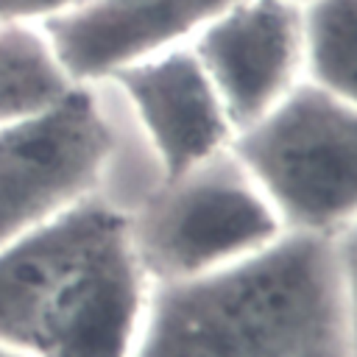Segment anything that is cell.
Masks as SVG:
<instances>
[{"label": "cell", "instance_id": "obj_14", "mask_svg": "<svg viewBox=\"0 0 357 357\" xmlns=\"http://www.w3.org/2000/svg\"><path fill=\"white\" fill-rule=\"evenodd\" d=\"M284 3H296V6H304V3H310V0H284Z\"/></svg>", "mask_w": 357, "mask_h": 357}, {"label": "cell", "instance_id": "obj_8", "mask_svg": "<svg viewBox=\"0 0 357 357\" xmlns=\"http://www.w3.org/2000/svg\"><path fill=\"white\" fill-rule=\"evenodd\" d=\"M112 81L128 98L167 178L229 151L234 128L190 45L145 59Z\"/></svg>", "mask_w": 357, "mask_h": 357}, {"label": "cell", "instance_id": "obj_3", "mask_svg": "<svg viewBox=\"0 0 357 357\" xmlns=\"http://www.w3.org/2000/svg\"><path fill=\"white\" fill-rule=\"evenodd\" d=\"M229 153L276 209L284 231L335 237L357 220V109L301 78L240 128Z\"/></svg>", "mask_w": 357, "mask_h": 357}, {"label": "cell", "instance_id": "obj_12", "mask_svg": "<svg viewBox=\"0 0 357 357\" xmlns=\"http://www.w3.org/2000/svg\"><path fill=\"white\" fill-rule=\"evenodd\" d=\"M78 3L84 0H0V20L33 25V20L45 22L61 11H70Z\"/></svg>", "mask_w": 357, "mask_h": 357}, {"label": "cell", "instance_id": "obj_9", "mask_svg": "<svg viewBox=\"0 0 357 357\" xmlns=\"http://www.w3.org/2000/svg\"><path fill=\"white\" fill-rule=\"evenodd\" d=\"M73 86L39 28L0 20V123L45 109Z\"/></svg>", "mask_w": 357, "mask_h": 357}, {"label": "cell", "instance_id": "obj_6", "mask_svg": "<svg viewBox=\"0 0 357 357\" xmlns=\"http://www.w3.org/2000/svg\"><path fill=\"white\" fill-rule=\"evenodd\" d=\"M234 134L271 112L304 73L301 6L234 0L190 42Z\"/></svg>", "mask_w": 357, "mask_h": 357}, {"label": "cell", "instance_id": "obj_11", "mask_svg": "<svg viewBox=\"0 0 357 357\" xmlns=\"http://www.w3.org/2000/svg\"><path fill=\"white\" fill-rule=\"evenodd\" d=\"M335 251L343 282L346 301V326H349V354L357 357V220L335 234Z\"/></svg>", "mask_w": 357, "mask_h": 357}, {"label": "cell", "instance_id": "obj_10", "mask_svg": "<svg viewBox=\"0 0 357 357\" xmlns=\"http://www.w3.org/2000/svg\"><path fill=\"white\" fill-rule=\"evenodd\" d=\"M304 78L357 109V0L301 6Z\"/></svg>", "mask_w": 357, "mask_h": 357}, {"label": "cell", "instance_id": "obj_1", "mask_svg": "<svg viewBox=\"0 0 357 357\" xmlns=\"http://www.w3.org/2000/svg\"><path fill=\"white\" fill-rule=\"evenodd\" d=\"M128 357H351L335 237L282 231L209 273L153 282Z\"/></svg>", "mask_w": 357, "mask_h": 357}, {"label": "cell", "instance_id": "obj_5", "mask_svg": "<svg viewBox=\"0 0 357 357\" xmlns=\"http://www.w3.org/2000/svg\"><path fill=\"white\" fill-rule=\"evenodd\" d=\"M114 134L89 86L0 123V245L89 198Z\"/></svg>", "mask_w": 357, "mask_h": 357}, {"label": "cell", "instance_id": "obj_2", "mask_svg": "<svg viewBox=\"0 0 357 357\" xmlns=\"http://www.w3.org/2000/svg\"><path fill=\"white\" fill-rule=\"evenodd\" d=\"M148 282L131 220L84 198L0 245V343L28 357H128Z\"/></svg>", "mask_w": 357, "mask_h": 357}, {"label": "cell", "instance_id": "obj_4", "mask_svg": "<svg viewBox=\"0 0 357 357\" xmlns=\"http://www.w3.org/2000/svg\"><path fill=\"white\" fill-rule=\"evenodd\" d=\"M282 231L276 209L229 151L167 178L131 220L151 282L209 273L265 248Z\"/></svg>", "mask_w": 357, "mask_h": 357}, {"label": "cell", "instance_id": "obj_13", "mask_svg": "<svg viewBox=\"0 0 357 357\" xmlns=\"http://www.w3.org/2000/svg\"><path fill=\"white\" fill-rule=\"evenodd\" d=\"M0 357H28V354H22V351H17V349L0 343Z\"/></svg>", "mask_w": 357, "mask_h": 357}, {"label": "cell", "instance_id": "obj_7", "mask_svg": "<svg viewBox=\"0 0 357 357\" xmlns=\"http://www.w3.org/2000/svg\"><path fill=\"white\" fill-rule=\"evenodd\" d=\"M234 0H84L42 22V33L73 84L117 73L187 45Z\"/></svg>", "mask_w": 357, "mask_h": 357}]
</instances>
